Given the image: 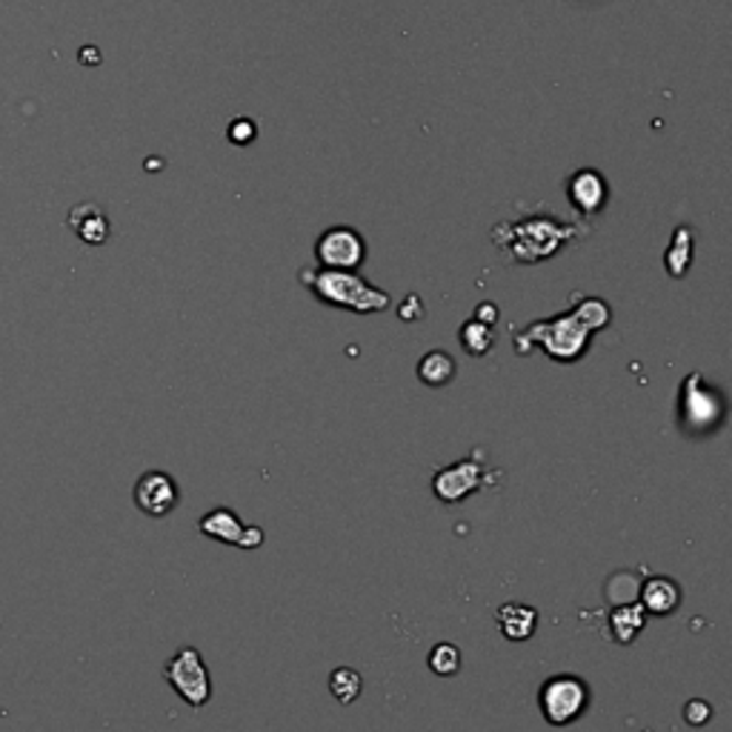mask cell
<instances>
[{
  "label": "cell",
  "instance_id": "14",
  "mask_svg": "<svg viewBox=\"0 0 732 732\" xmlns=\"http://www.w3.org/2000/svg\"><path fill=\"white\" fill-rule=\"evenodd\" d=\"M69 223L80 236V241L92 243V247H98V243H103L109 238L107 215L100 212L95 204H80V207H75V212L69 215Z\"/></svg>",
  "mask_w": 732,
  "mask_h": 732
},
{
  "label": "cell",
  "instance_id": "8",
  "mask_svg": "<svg viewBox=\"0 0 732 732\" xmlns=\"http://www.w3.org/2000/svg\"><path fill=\"white\" fill-rule=\"evenodd\" d=\"M487 467L478 463L476 458H463L458 463H449L444 470L435 472L433 492L441 498L444 504H458L463 498H470L478 487H484Z\"/></svg>",
  "mask_w": 732,
  "mask_h": 732
},
{
  "label": "cell",
  "instance_id": "22",
  "mask_svg": "<svg viewBox=\"0 0 732 732\" xmlns=\"http://www.w3.org/2000/svg\"><path fill=\"white\" fill-rule=\"evenodd\" d=\"M684 719L692 726H704L712 719V707L707 704L704 698H692L690 704L684 707Z\"/></svg>",
  "mask_w": 732,
  "mask_h": 732
},
{
  "label": "cell",
  "instance_id": "7",
  "mask_svg": "<svg viewBox=\"0 0 732 732\" xmlns=\"http://www.w3.org/2000/svg\"><path fill=\"white\" fill-rule=\"evenodd\" d=\"M315 258L320 270L356 272L367 261V241L356 227H329L315 241Z\"/></svg>",
  "mask_w": 732,
  "mask_h": 732
},
{
  "label": "cell",
  "instance_id": "18",
  "mask_svg": "<svg viewBox=\"0 0 732 732\" xmlns=\"http://www.w3.org/2000/svg\"><path fill=\"white\" fill-rule=\"evenodd\" d=\"M458 341H461V349L467 352V356L484 358V356H490V349L495 347V332H492V327L481 324V320L470 318L461 324Z\"/></svg>",
  "mask_w": 732,
  "mask_h": 732
},
{
  "label": "cell",
  "instance_id": "19",
  "mask_svg": "<svg viewBox=\"0 0 732 732\" xmlns=\"http://www.w3.org/2000/svg\"><path fill=\"white\" fill-rule=\"evenodd\" d=\"M361 690H363V678L358 669L352 667L332 669V676H329V692L335 696V701L352 704V701H358Z\"/></svg>",
  "mask_w": 732,
  "mask_h": 732
},
{
  "label": "cell",
  "instance_id": "11",
  "mask_svg": "<svg viewBox=\"0 0 732 732\" xmlns=\"http://www.w3.org/2000/svg\"><path fill=\"white\" fill-rule=\"evenodd\" d=\"M495 621H498V630H501L504 638L526 641L535 635V626H538V610L529 604H515V601H512V604L498 607Z\"/></svg>",
  "mask_w": 732,
  "mask_h": 732
},
{
  "label": "cell",
  "instance_id": "6",
  "mask_svg": "<svg viewBox=\"0 0 732 732\" xmlns=\"http://www.w3.org/2000/svg\"><path fill=\"white\" fill-rule=\"evenodd\" d=\"M681 420L690 433H707L724 420V398L707 384L704 378L692 372L681 390Z\"/></svg>",
  "mask_w": 732,
  "mask_h": 732
},
{
  "label": "cell",
  "instance_id": "13",
  "mask_svg": "<svg viewBox=\"0 0 732 732\" xmlns=\"http://www.w3.org/2000/svg\"><path fill=\"white\" fill-rule=\"evenodd\" d=\"M198 529L207 535V538L221 540V544H232V547H238V544H241V538H243V529H247V524L238 518V512L221 506V510L207 512V515L200 518Z\"/></svg>",
  "mask_w": 732,
  "mask_h": 732
},
{
  "label": "cell",
  "instance_id": "26",
  "mask_svg": "<svg viewBox=\"0 0 732 732\" xmlns=\"http://www.w3.org/2000/svg\"><path fill=\"white\" fill-rule=\"evenodd\" d=\"M476 320H481V324L492 327V324L498 320V306L492 304V301H481V304L476 306Z\"/></svg>",
  "mask_w": 732,
  "mask_h": 732
},
{
  "label": "cell",
  "instance_id": "20",
  "mask_svg": "<svg viewBox=\"0 0 732 732\" xmlns=\"http://www.w3.org/2000/svg\"><path fill=\"white\" fill-rule=\"evenodd\" d=\"M572 315H576L590 332H601L612 320V309L601 298H581L576 304V309H572Z\"/></svg>",
  "mask_w": 732,
  "mask_h": 732
},
{
  "label": "cell",
  "instance_id": "3",
  "mask_svg": "<svg viewBox=\"0 0 732 732\" xmlns=\"http://www.w3.org/2000/svg\"><path fill=\"white\" fill-rule=\"evenodd\" d=\"M590 338H592L590 329L583 327L581 320H578L572 313L555 315V318L535 320V324H529L526 329L515 332V352H518V356H526V352L538 343L549 358L569 363L578 361V358L587 352Z\"/></svg>",
  "mask_w": 732,
  "mask_h": 732
},
{
  "label": "cell",
  "instance_id": "5",
  "mask_svg": "<svg viewBox=\"0 0 732 732\" xmlns=\"http://www.w3.org/2000/svg\"><path fill=\"white\" fill-rule=\"evenodd\" d=\"M164 676L170 687L184 698L189 707L209 704L212 696V681H209V669L195 647H181L164 664Z\"/></svg>",
  "mask_w": 732,
  "mask_h": 732
},
{
  "label": "cell",
  "instance_id": "21",
  "mask_svg": "<svg viewBox=\"0 0 732 732\" xmlns=\"http://www.w3.org/2000/svg\"><path fill=\"white\" fill-rule=\"evenodd\" d=\"M427 664L435 676L452 678L458 669H461V649H458L456 644H449V641H444V644H435V647L429 649Z\"/></svg>",
  "mask_w": 732,
  "mask_h": 732
},
{
  "label": "cell",
  "instance_id": "9",
  "mask_svg": "<svg viewBox=\"0 0 732 732\" xmlns=\"http://www.w3.org/2000/svg\"><path fill=\"white\" fill-rule=\"evenodd\" d=\"M178 484L170 472L150 470L135 481V506L150 518H164L178 506Z\"/></svg>",
  "mask_w": 732,
  "mask_h": 732
},
{
  "label": "cell",
  "instance_id": "25",
  "mask_svg": "<svg viewBox=\"0 0 732 732\" xmlns=\"http://www.w3.org/2000/svg\"><path fill=\"white\" fill-rule=\"evenodd\" d=\"M258 547H263V529H261V526H247V529H243L241 544H238V549H258Z\"/></svg>",
  "mask_w": 732,
  "mask_h": 732
},
{
  "label": "cell",
  "instance_id": "12",
  "mask_svg": "<svg viewBox=\"0 0 732 732\" xmlns=\"http://www.w3.org/2000/svg\"><path fill=\"white\" fill-rule=\"evenodd\" d=\"M641 607L653 615H673L681 604V590L673 578H649L638 590Z\"/></svg>",
  "mask_w": 732,
  "mask_h": 732
},
{
  "label": "cell",
  "instance_id": "17",
  "mask_svg": "<svg viewBox=\"0 0 732 732\" xmlns=\"http://www.w3.org/2000/svg\"><path fill=\"white\" fill-rule=\"evenodd\" d=\"M692 247H696V238H692L690 227H678L673 241H669V249L664 252V266L673 277H684L687 270H690L692 263Z\"/></svg>",
  "mask_w": 732,
  "mask_h": 732
},
{
  "label": "cell",
  "instance_id": "4",
  "mask_svg": "<svg viewBox=\"0 0 732 732\" xmlns=\"http://www.w3.org/2000/svg\"><path fill=\"white\" fill-rule=\"evenodd\" d=\"M538 707L540 715L553 726H567L583 715V710L590 707V687L587 681L572 673H561L553 676L549 681L540 684L538 692Z\"/></svg>",
  "mask_w": 732,
  "mask_h": 732
},
{
  "label": "cell",
  "instance_id": "15",
  "mask_svg": "<svg viewBox=\"0 0 732 732\" xmlns=\"http://www.w3.org/2000/svg\"><path fill=\"white\" fill-rule=\"evenodd\" d=\"M647 624V610L641 604H621L615 607V612L610 615V630L612 638L619 641V644H633L635 635L644 630Z\"/></svg>",
  "mask_w": 732,
  "mask_h": 732
},
{
  "label": "cell",
  "instance_id": "23",
  "mask_svg": "<svg viewBox=\"0 0 732 732\" xmlns=\"http://www.w3.org/2000/svg\"><path fill=\"white\" fill-rule=\"evenodd\" d=\"M398 315H401V320H406V324H409V320H420L424 318V301H420V295H406L404 301H401V306H398Z\"/></svg>",
  "mask_w": 732,
  "mask_h": 732
},
{
  "label": "cell",
  "instance_id": "10",
  "mask_svg": "<svg viewBox=\"0 0 732 732\" xmlns=\"http://www.w3.org/2000/svg\"><path fill=\"white\" fill-rule=\"evenodd\" d=\"M567 198L581 215H598L610 200V184L598 170H578L567 178Z\"/></svg>",
  "mask_w": 732,
  "mask_h": 732
},
{
  "label": "cell",
  "instance_id": "2",
  "mask_svg": "<svg viewBox=\"0 0 732 732\" xmlns=\"http://www.w3.org/2000/svg\"><path fill=\"white\" fill-rule=\"evenodd\" d=\"M301 281L320 304L349 309V313H384L390 306V292L372 286L358 272L343 270H301Z\"/></svg>",
  "mask_w": 732,
  "mask_h": 732
},
{
  "label": "cell",
  "instance_id": "24",
  "mask_svg": "<svg viewBox=\"0 0 732 732\" xmlns=\"http://www.w3.org/2000/svg\"><path fill=\"white\" fill-rule=\"evenodd\" d=\"M255 123L252 121H247V118H241V121H236L232 123V127H229V141L232 143H249V141H255Z\"/></svg>",
  "mask_w": 732,
  "mask_h": 732
},
{
  "label": "cell",
  "instance_id": "16",
  "mask_svg": "<svg viewBox=\"0 0 732 732\" xmlns=\"http://www.w3.org/2000/svg\"><path fill=\"white\" fill-rule=\"evenodd\" d=\"M456 358L449 356V352H444V349H433V352H427V356L420 358L418 361V378L420 384L427 386H447L452 378H456Z\"/></svg>",
  "mask_w": 732,
  "mask_h": 732
},
{
  "label": "cell",
  "instance_id": "1",
  "mask_svg": "<svg viewBox=\"0 0 732 732\" xmlns=\"http://www.w3.org/2000/svg\"><path fill=\"white\" fill-rule=\"evenodd\" d=\"M583 232H587L583 223H564L555 215L533 212L518 221L498 223L492 229V241L512 263H538L558 255L564 243L576 241Z\"/></svg>",
  "mask_w": 732,
  "mask_h": 732
}]
</instances>
